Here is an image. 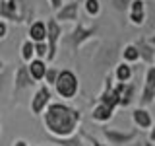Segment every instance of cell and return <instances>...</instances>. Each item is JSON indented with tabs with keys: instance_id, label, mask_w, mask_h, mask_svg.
I'll use <instances>...</instances> for the list:
<instances>
[{
	"instance_id": "d590c367",
	"label": "cell",
	"mask_w": 155,
	"mask_h": 146,
	"mask_svg": "<svg viewBox=\"0 0 155 146\" xmlns=\"http://www.w3.org/2000/svg\"><path fill=\"white\" fill-rule=\"evenodd\" d=\"M2 66H4V62H2V61H0V70H2Z\"/></svg>"
},
{
	"instance_id": "44dd1931",
	"label": "cell",
	"mask_w": 155,
	"mask_h": 146,
	"mask_svg": "<svg viewBox=\"0 0 155 146\" xmlns=\"http://www.w3.org/2000/svg\"><path fill=\"white\" fill-rule=\"evenodd\" d=\"M155 99V90L153 88H149V86H145L143 88V94H142V105H147V103H151V101Z\"/></svg>"
},
{
	"instance_id": "d4e9b609",
	"label": "cell",
	"mask_w": 155,
	"mask_h": 146,
	"mask_svg": "<svg viewBox=\"0 0 155 146\" xmlns=\"http://www.w3.org/2000/svg\"><path fill=\"white\" fill-rule=\"evenodd\" d=\"M128 8H130V12H143V10H145V2H143V0H132Z\"/></svg>"
},
{
	"instance_id": "4316f807",
	"label": "cell",
	"mask_w": 155,
	"mask_h": 146,
	"mask_svg": "<svg viewBox=\"0 0 155 146\" xmlns=\"http://www.w3.org/2000/svg\"><path fill=\"white\" fill-rule=\"evenodd\" d=\"M58 144H60V146H84L78 138H72V140H62L60 138V140H58Z\"/></svg>"
},
{
	"instance_id": "2e32d148",
	"label": "cell",
	"mask_w": 155,
	"mask_h": 146,
	"mask_svg": "<svg viewBox=\"0 0 155 146\" xmlns=\"http://www.w3.org/2000/svg\"><path fill=\"white\" fill-rule=\"evenodd\" d=\"M122 57H124V61L126 62H136L140 58V51H138V47L136 45H126L124 47V51H122Z\"/></svg>"
},
{
	"instance_id": "e0dca14e",
	"label": "cell",
	"mask_w": 155,
	"mask_h": 146,
	"mask_svg": "<svg viewBox=\"0 0 155 146\" xmlns=\"http://www.w3.org/2000/svg\"><path fill=\"white\" fill-rule=\"evenodd\" d=\"M93 33H95V27H89V29H85V27L78 26L76 33H74V43H81L84 39H87L89 35H93Z\"/></svg>"
},
{
	"instance_id": "5b68a950",
	"label": "cell",
	"mask_w": 155,
	"mask_h": 146,
	"mask_svg": "<svg viewBox=\"0 0 155 146\" xmlns=\"http://www.w3.org/2000/svg\"><path fill=\"white\" fill-rule=\"evenodd\" d=\"M103 134L109 138L110 144H128L138 136V130H132V133H122V130L116 129H103Z\"/></svg>"
},
{
	"instance_id": "7c38bea8",
	"label": "cell",
	"mask_w": 155,
	"mask_h": 146,
	"mask_svg": "<svg viewBox=\"0 0 155 146\" xmlns=\"http://www.w3.org/2000/svg\"><path fill=\"white\" fill-rule=\"evenodd\" d=\"M16 2L14 0H2L0 2V16L2 18H8V19H18V14H16Z\"/></svg>"
},
{
	"instance_id": "cb8c5ba5",
	"label": "cell",
	"mask_w": 155,
	"mask_h": 146,
	"mask_svg": "<svg viewBox=\"0 0 155 146\" xmlns=\"http://www.w3.org/2000/svg\"><path fill=\"white\" fill-rule=\"evenodd\" d=\"M56 76H58V70H56V68H47L45 78H43V80H47V84H54Z\"/></svg>"
},
{
	"instance_id": "1f68e13d",
	"label": "cell",
	"mask_w": 155,
	"mask_h": 146,
	"mask_svg": "<svg viewBox=\"0 0 155 146\" xmlns=\"http://www.w3.org/2000/svg\"><path fill=\"white\" fill-rule=\"evenodd\" d=\"M14 146H27V142H25V140H18V142L14 144Z\"/></svg>"
},
{
	"instance_id": "30bf717a",
	"label": "cell",
	"mask_w": 155,
	"mask_h": 146,
	"mask_svg": "<svg viewBox=\"0 0 155 146\" xmlns=\"http://www.w3.org/2000/svg\"><path fill=\"white\" fill-rule=\"evenodd\" d=\"M27 70H29V74H31L33 80H43V78H45V72H47V64H45L43 58H31Z\"/></svg>"
},
{
	"instance_id": "ffe728a7",
	"label": "cell",
	"mask_w": 155,
	"mask_h": 146,
	"mask_svg": "<svg viewBox=\"0 0 155 146\" xmlns=\"http://www.w3.org/2000/svg\"><path fill=\"white\" fill-rule=\"evenodd\" d=\"M33 49H35L37 58H47V53H48V45H47V41L33 43Z\"/></svg>"
},
{
	"instance_id": "d6a6232c",
	"label": "cell",
	"mask_w": 155,
	"mask_h": 146,
	"mask_svg": "<svg viewBox=\"0 0 155 146\" xmlns=\"http://www.w3.org/2000/svg\"><path fill=\"white\" fill-rule=\"evenodd\" d=\"M147 43H149V45H151V47H155V35H153L151 39H149V41H147Z\"/></svg>"
},
{
	"instance_id": "4dcf8cb0",
	"label": "cell",
	"mask_w": 155,
	"mask_h": 146,
	"mask_svg": "<svg viewBox=\"0 0 155 146\" xmlns=\"http://www.w3.org/2000/svg\"><path fill=\"white\" fill-rule=\"evenodd\" d=\"M87 138H89V140H91V144H93V146H107V144H101V142H99V140H95V138H91V136H87Z\"/></svg>"
},
{
	"instance_id": "8992f818",
	"label": "cell",
	"mask_w": 155,
	"mask_h": 146,
	"mask_svg": "<svg viewBox=\"0 0 155 146\" xmlns=\"http://www.w3.org/2000/svg\"><path fill=\"white\" fill-rule=\"evenodd\" d=\"M118 92V105L120 107H128L134 101V86L128 82H118V86H114Z\"/></svg>"
},
{
	"instance_id": "e575fe53",
	"label": "cell",
	"mask_w": 155,
	"mask_h": 146,
	"mask_svg": "<svg viewBox=\"0 0 155 146\" xmlns=\"http://www.w3.org/2000/svg\"><path fill=\"white\" fill-rule=\"evenodd\" d=\"M130 146H143V144H140V142H136V144H130Z\"/></svg>"
},
{
	"instance_id": "9a60e30c",
	"label": "cell",
	"mask_w": 155,
	"mask_h": 146,
	"mask_svg": "<svg viewBox=\"0 0 155 146\" xmlns=\"http://www.w3.org/2000/svg\"><path fill=\"white\" fill-rule=\"evenodd\" d=\"M132 66L128 64V62H122V64H118L116 66V72H114V76H116V80L118 82H130V78H132Z\"/></svg>"
},
{
	"instance_id": "4fadbf2b",
	"label": "cell",
	"mask_w": 155,
	"mask_h": 146,
	"mask_svg": "<svg viewBox=\"0 0 155 146\" xmlns=\"http://www.w3.org/2000/svg\"><path fill=\"white\" fill-rule=\"evenodd\" d=\"M31 80H33V78H31V74H29V70H27L25 66H21V68L18 70V74H16V88H18V90L29 88V86L33 84Z\"/></svg>"
},
{
	"instance_id": "9c48e42d",
	"label": "cell",
	"mask_w": 155,
	"mask_h": 146,
	"mask_svg": "<svg viewBox=\"0 0 155 146\" xmlns=\"http://www.w3.org/2000/svg\"><path fill=\"white\" fill-rule=\"evenodd\" d=\"M29 37H31L33 43H39V41H47V23L37 19V22L31 23L29 27Z\"/></svg>"
},
{
	"instance_id": "8d00e7d4",
	"label": "cell",
	"mask_w": 155,
	"mask_h": 146,
	"mask_svg": "<svg viewBox=\"0 0 155 146\" xmlns=\"http://www.w3.org/2000/svg\"><path fill=\"white\" fill-rule=\"evenodd\" d=\"M80 2H84V0H78V4H80Z\"/></svg>"
},
{
	"instance_id": "74e56055",
	"label": "cell",
	"mask_w": 155,
	"mask_h": 146,
	"mask_svg": "<svg viewBox=\"0 0 155 146\" xmlns=\"http://www.w3.org/2000/svg\"><path fill=\"white\" fill-rule=\"evenodd\" d=\"M153 61H155V58H153Z\"/></svg>"
},
{
	"instance_id": "f546056e",
	"label": "cell",
	"mask_w": 155,
	"mask_h": 146,
	"mask_svg": "<svg viewBox=\"0 0 155 146\" xmlns=\"http://www.w3.org/2000/svg\"><path fill=\"white\" fill-rule=\"evenodd\" d=\"M149 142H155V127L149 130Z\"/></svg>"
},
{
	"instance_id": "f1b7e54d",
	"label": "cell",
	"mask_w": 155,
	"mask_h": 146,
	"mask_svg": "<svg viewBox=\"0 0 155 146\" xmlns=\"http://www.w3.org/2000/svg\"><path fill=\"white\" fill-rule=\"evenodd\" d=\"M51 6L54 8V10H58V8L62 6V0H51Z\"/></svg>"
},
{
	"instance_id": "7402d4cb",
	"label": "cell",
	"mask_w": 155,
	"mask_h": 146,
	"mask_svg": "<svg viewBox=\"0 0 155 146\" xmlns=\"http://www.w3.org/2000/svg\"><path fill=\"white\" fill-rule=\"evenodd\" d=\"M145 19V10L143 12H130V22L134 23V26H142Z\"/></svg>"
},
{
	"instance_id": "484cf974",
	"label": "cell",
	"mask_w": 155,
	"mask_h": 146,
	"mask_svg": "<svg viewBox=\"0 0 155 146\" xmlns=\"http://www.w3.org/2000/svg\"><path fill=\"white\" fill-rule=\"evenodd\" d=\"M130 2H132V0H113L114 8L118 10V12H124V10H126V8L130 6Z\"/></svg>"
},
{
	"instance_id": "d6986e66",
	"label": "cell",
	"mask_w": 155,
	"mask_h": 146,
	"mask_svg": "<svg viewBox=\"0 0 155 146\" xmlns=\"http://www.w3.org/2000/svg\"><path fill=\"white\" fill-rule=\"evenodd\" d=\"M85 4V12L89 14V16H97V14L101 12V2L99 0H84Z\"/></svg>"
},
{
	"instance_id": "6da1fadb",
	"label": "cell",
	"mask_w": 155,
	"mask_h": 146,
	"mask_svg": "<svg viewBox=\"0 0 155 146\" xmlns=\"http://www.w3.org/2000/svg\"><path fill=\"white\" fill-rule=\"evenodd\" d=\"M43 121L51 134L68 138L74 134L76 127L80 125L81 115L78 109H72L64 103H48L43 111Z\"/></svg>"
},
{
	"instance_id": "603a6c76",
	"label": "cell",
	"mask_w": 155,
	"mask_h": 146,
	"mask_svg": "<svg viewBox=\"0 0 155 146\" xmlns=\"http://www.w3.org/2000/svg\"><path fill=\"white\" fill-rule=\"evenodd\" d=\"M145 86L155 90V66H149L147 72H145Z\"/></svg>"
},
{
	"instance_id": "7a4b0ae2",
	"label": "cell",
	"mask_w": 155,
	"mask_h": 146,
	"mask_svg": "<svg viewBox=\"0 0 155 146\" xmlns=\"http://www.w3.org/2000/svg\"><path fill=\"white\" fill-rule=\"evenodd\" d=\"M52 86L56 88V94L64 99H72L78 94V88H80L78 86V76L72 70H60Z\"/></svg>"
},
{
	"instance_id": "ba28073f",
	"label": "cell",
	"mask_w": 155,
	"mask_h": 146,
	"mask_svg": "<svg viewBox=\"0 0 155 146\" xmlns=\"http://www.w3.org/2000/svg\"><path fill=\"white\" fill-rule=\"evenodd\" d=\"M56 19H62V22H74V19H78V2L62 4L58 8Z\"/></svg>"
},
{
	"instance_id": "8fae6325",
	"label": "cell",
	"mask_w": 155,
	"mask_h": 146,
	"mask_svg": "<svg viewBox=\"0 0 155 146\" xmlns=\"http://www.w3.org/2000/svg\"><path fill=\"white\" fill-rule=\"evenodd\" d=\"M113 107L105 105V103H99L93 109V113H91V117H93V121H99V123H105V121L113 119Z\"/></svg>"
},
{
	"instance_id": "5bb4252c",
	"label": "cell",
	"mask_w": 155,
	"mask_h": 146,
	"mask_svg": "<svg viewBox=\"0 0 155 146\" xmlns=\"http://www.w3.org/2000/svg\"><path fill=\"white\" fill-rule=\"evenodd\" d=\"M136 47H138V51H140V58H143L145 62H153L155 53H153V47L149 45V43H145V41L140 39V41L136 43Z\"/></svg>"
},
{
	"instance_id": "277c9868",
	"label": "cell",
	"mask_w": 155,
	"mask_h": 146,
	"mask_svg": "<svg viewBox=\"0 0 155 146\" xmlns=\"http://www.w3.org/2000/svg\"><path fill=\"white\" fill-rule=\"evenodd\" d=\"M48 103H51V90H48L47 86H41L35 92L33 99H31V111H33V115H41Z\"/></svg>"
},
{
	"instance_id": "ac0fdd59",
	"label": "cell",
	"mask_w": 155,
	"mask_h": 146,
	"mask_svg": "<svg viewBox=\"0 0 155 146\" xmlns=\"http://www.w3.org/2000/svg\"><path fill=\"white\" fill-rule=\"evenodd\" d=\"M33 57H35V49H33V41L29 39V41H25V43L21 45V58H23L25 62H29Z\"/></svg>"
},
{
	"instance_id": "3957f363",
	"label": "cell",
	"mask_w": 155,
	"mask_h": 146,
	"mask_svg": "<svg viewBox=\"0 0 155 146\" xmlns=\"http://www.w3.org/2000/svg\"><path fill=\"white\" fill-rule=\"evenodd\" d=\"M60 33H62V29H60L56 19H48L47 22V41H48L47 61H54V57H56V43H58Z\"/></svg>"
},
{
	"instance_id": "52a82bcc",
	"label": "cell",
	"mask_w": 155,
	"mask_h": 146,
	"mask_svg": "<svg viewBox=\"0 0 155 146\" xmlns=\"http://www.w3.org/2000/svg\"><path fill=\"white\" fill-rule=\"evenodd\" d=\"M132 121L136 127H140V130H145V129H151L153 121H151V115H149L147 109L143 107H136L134 113H132Z\"/></svg>"
},
{
	"instance_id": "83f0119b",
	"label": "cell",
	"mask_w": 155,
	"mask_h": 146,
	"mask_svg": "<svg viewBox=\"0 0 155 146\" xmlns=\"http://www.w3.org/2000/svg\"><path fill=\"white\" fill-rule=\"evenodd\" d=\"M4 37H6V23L0 22V39H4Z\"/></svg>"
},
{
	"instance_id": "836d02e7",
	"label": "cell",
	"mask_w": 155,
	"mask_h": 146,
	"mask_svg": "<svg viewBox=\"0 0 155 146\" xmlns=\"http://www.w3.org/2000/svg\"><path fill=\"white\" fill-rule=\"evenodd\" d=\"M142 144H143V146H153L151 142H149V140H145V142H142Z\"/></svg>"
}]
</instances>
